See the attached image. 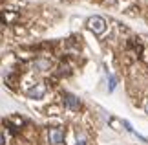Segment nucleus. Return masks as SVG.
Here are the masks:
<instances>
[{
	"instance_id": "nucleus-9",
	"label": "nucleus",
	"mask_w": 148,
	"mask_h": 145,
	"mask_svg": "<svg viewBox=\"0 0 148 145\" xmlns=\"http://www.w3.org/2000/svg\"><path fill=\"white\" fill-rule=\"evenodd\" d=\"M4 143H5V136L0 132V145H4Z\"/></svg>"
},
{
	"instance_id": "nucleus-5",
	"label": "nucleus",
	"mask_w": 148,
	"mask_h": 145,
	"mask_svg": "<svg viewBox=\"0 0 148 145\" xmlns=\"http://www.w3.org/2000/svg\"><path fill=\"white\" fill-rule=\"evenodd\" d=\"M49 66H51V62L48 59H42V57H38V59L33 61V68L38 70V72H46V70H49Z\"/></svg>"
},
{
	"instance_id": "nucleus-1",
	"label": "nucleus",
	"mask_w": 148,
	"mask_h": 145,
	"mask_svg": "<svg viewBox=\"0 0 148 145\" xmlns=\"http://www.w3.org/2000/svg\"><path fill=\"white\" fill-rule=\"evenodd\" d=\"M86 26L95 33V35H102V33L106 31V20L102 19V17H99V15L90 17L88 22H86Z\"/></svg>"
},
{
	"instance_id": "nucleus-4",
	"label": "nucleus",
	"mask_w": 148,
	"mask_h": 145,
	"mask_svg": "<svg viewBox=\"0 0 148 145\" xmlns=\"http://www.w3.org/2000/svg\"><path fill=\"white\" fill-rule=\"evenodd\" d=\"M64 105L70 110H79L81 108V101H79V97H75L73 94H66L64 96Z\"/></svg>"
},
{
	"instance_id": "nucleus-10",
	"label": "nucleus",
	"mask_w": 148,
	"mask_h": 145,
	"mask_svg": "<svg viewBox=\"0 0 148 145\" xmlns=\"http://www.w3.org/2000/svg\"><path fill=\"white\" fill-rule=\"evenodd\" d=\"M145 110L148 112V99H146V103H145Z\"/></svg>"
},
{
	"instance_id": "nucleus-3",
	"label": "nucleus",
	"mask_w": 148,
	"mask_h": 145,
	"mask_svg": "<svg viewBox=\"0 0 148 145\" xmlns=\"http://www.w3.org/2000/svg\"><path fill=\"white\" fill-rule=\"evenodd\" d=\"M44 94H46V85L44 83H35L26 92V96L31 97V99H40V97H44Z\"/></svg>"
},
{
	"instance_id": "nucleus-2",
	"label": "nucleus",
	"mask_w": 148,
	"mask_h": 145,
	"mask_svg": "<svg viewBox=\"0 0 148 145\" xmlns=\"http://www.w3.org/2000/svg\"><path fill=\"white\" fill-rule=\"evenodd\" d=\"M48 140L51 145H62L64 143V130L60 127H49L48 129Z\"/></svg>"
},
{
	"instance_id": "nucleus-7",
	"label": "nucleus",
	"mask_w": 148,
	"mask_h": 145,
	"mask_svg": "<svg viewBox=\"0 0 148 145\" xmlns=\"http://www.w3.org/2000/svg\"><path fill=\"white\" fill-rule=\"evenodd\" d=\"M115 85H117V79L115 77H113V75H112V77H110V85H108V90H113V88H115Z\"/></svg>"
},
{
	"instance_id": "nucleus-6",
	"label": "nucleus",
	"mask_w": 148,
	"mask_h": 145,
	"mask_svg": "<svg viewBox=\"0 0 148 145\" xmlns=\"http://www.w3.org/2000/svg\"><path fill=\"white\" fill-rule=\"evenodd\" d=\"M0 20L5 22V24H13V22L18 20V13H15V11H4L0 15Z\"/></svg>"
},
{
	"instance_id": "nucleus-8",
	"label": "nucleus",
	"mask_w": 148,
	"mask_h": 145,
	"mask_svg": "<svg viewBox=\"0 0 148 145\" xmlns=\"http://www.w3.org/2000/svg\"><path fill=\"white\" fill-rule=\"evenodd\" d=\"M75 145H88V140H86L84 136H79L77 142H75Z\"/></svg>"
}]
</instances>
